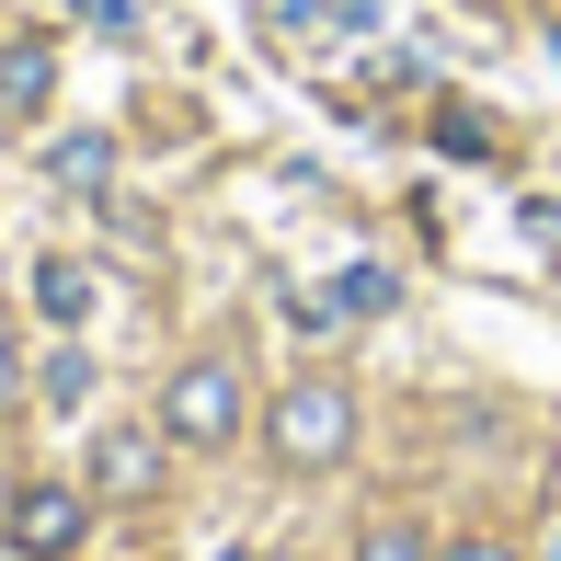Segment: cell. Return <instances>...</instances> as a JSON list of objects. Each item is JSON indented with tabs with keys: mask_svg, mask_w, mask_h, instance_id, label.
Returning a JSON list of instances; mask_svg holds the SVG:
<instances>
[{
	"mask_svg": "<svg viewBox=\"0 0 561 561\" xmlns=\"http://www.w3.org/2000/svg\"><path fill=\"white\" fill-rule=\"evenodd\" d=\"M264 447L287 458V470H333V458L355 447V390H344V378H298V390H275Z\"/></svg>",
	"mask_w": 561,
	"mask_h": 561,
	"instance_id": "cell-1",
	"label": "cell"
},
{
	"mask_svg": "<svg viewBox=\"0 0 561 561\" xmlns=\"http://www.w3.org/2000/svg\"><path fill=\"white\" fill-rule=\"evenodd\" d=\"M161 436H172V447H229V436H241V367H229V355L172 367V390H161Z\"/></svg>",
	"mask_w": 561,
	"mask_h": 561,
	"instance_id": "cell-2",
	"label": "cell"
},
{
	"mask_svg": "<svg viewBox=\"0 0 561 561\" xmlns=\"http://www.w3.org/2000/svg\"><path fill=\"white\" fill-rule=\"evenodd\" d=\"M81 516H92V504L69 493V481H23L12 516H0V539H12L23 561H58V550H81Z\"/></svg>",
	"mask_w": 561,
	"mask_h": 561,
	"instance_id": "cell-3",
	"label": "cell"
},
{
	"mask_svg": "<svg viewBox=\"0 0 561 561\" xmlns=\"http://www.w3.org/2000/svg\"><path fill=\"white\" fill-rule=\"evenodd\" d=\"M92 493L149 504V493H161V436H149V424H115V436H92Z\"/></svg>",
	"mask_w": 561,
	"mask_h": 561,
	"instance_id": "cell-4",
	"label": "cell"
},
{
	"mask_svg": "<svg viewBox=\"0 0 561 561\" xmlns=\"http://www.w3.org/2000/svg\"><path fill=\"white\" fill-rule=\"evenodd\" d=\"M46 92H58V46L46 35H0V115H46Z\"/></svg>",
	"mask_w": 561,
	"mask_h": 561,
	"instance_id": "cell-5",
	"label": "cell"
},
{
	"mask_svg": "<svg viewBox=\"0 0 561 561\" xmlns=\"http://www.w3.org/2000/svg\"><path fill=\"white\" fill-rule=\"evenodd\" d=\"M378 0H287V35L298 46H333V35H367Z\"/></svg>",
	"mask_w": 561,
	"mask_h": 561,
	"instance_id": "cell-6",
	"label": "cell"
},
{
	"mask_svg": "<svg viewBox=\"0 0 561 561\" xmlns=\"http://www.w3.org/2000/svg\"><path fill=\"white\" fill-rule=\"evenodd\" d=\"M35 310H46V321H81V310H92V275L69 264V252H46V264H35Z\"/></svg>",
	"mask_w": 561,
	"mask_h": 561,
	"instance_id": "cell-7",
	"label": "cell"
},
{
	"mask_svg": "<svg viewBox=\"0 0 561 561\" xmlns=\"http://www.w3.org/2000/svg\"><path fill=\"white\" fill-rule=\"evenodd\" d=\"M321 310H344V321H378V310H390V275H378V264H344Z\"/></svg>",
	"mask_w": 561,
	"mask_h": 561,
	"instance_id": "cell-8",
	"label": "cell"
},
{
	"mask_svg": "<svg viewBox=\"0 0 561 561\" xmlns=\"http://www.w3.org/2000/svg\"><path fill=\"white\" fill-rule=\"evenodd\" d=\"M46 172H58V184H115V138H58V161H46Z\"/></svg>",
	"mask_w": 561,
	"mask_h": 561,
	"instance_id": "cell-9",
	"label": "cell"
},
{
	"mask_svg": "<svg viewBox=\"0 0 561 561\" xmlns=\"http://www.w3.org/2000/svg\"><path fill=\"white\" fill-rule=\"evenodd\" d=\"M436 149H447V161H493V126H481V115H447V104H436Z\"/></svg>",
	"mask_w": 561,
	"mask_h": 561,
	"instance_id": "cell-10",
	"label": "cell"
},
{
	"mask_svg": "<svg viewBox=\"0 0 561 561\" xmlns=\"http://www.w3.org/2000/svg\"><path fill=\"white\" fill-rule=\"evenodd\" d=\"M81 390H92V355H81V344L46 355V401H58V413H81Z\"/></svg>",
	"mask_w": 561,
	"mask_h": 561,
	"instance_id": "cell-11",
	"label": "cell"
},
{
	"mask_svg": "<svg viewBox=\"0 0 561 561\" xmlns=\"http://www.w3.org/2000/svg\"><path fill=\"white\" fill-rule=\"evenodd\" d=\"M355 561H436V550H424V527H378V539L355 550Z\"/></svg>",
	"mask_w": 561,
	"mask_h": 561,
	"instance_id": "cell-12",
	"label": "cell"
},
{
	"mask_svg": "<svg viewBox=\"0 0 561 561\" xmlns=\"http://www.w3.org/2000/svg\"><path fill=\"white\" fill-rule=\"evenodd\" d=\"M81 23L92 35H138V0H81Z\"/></svg>",
	"mask_w": 561,
	"mask_h": 561,
	"instance_id": "cell-13",
	"label": "cell"
},
{
	"mask_svg": "<svg viewBox=\"0 0 561 561\" xmlns=\"http://www.w3.org/2000/svg\"><path fill=\"white\" fill-rule=\"evenodd\" d=\"M23 401V355H12V321H0V413Z\"/></svg>",
	"mask_w": 561,
	"mask_h": 561,
	"instance_id": "cell-14",
	"label": "cell"
},
{
	"mask_svg": "<svg viewBox=\"0 0 561 561\" xmlns=\"http://www.w3.org/2000/svg\"><path fill=\"white\" fill-rule=\"evenodd\" d=\"M436 561H516L504 539H458V550H436Z\"/></svg>",
	"mask_w": 561,
	"mask_h": 561,
	"instance_id": "cell-15",
	"label": "cell"
},
{
	"mask_svg": "<svg viewBox=\"0 0 561 561\" xmlns=\"http://www.w3.org/2000/svg\"><path fill=\"white\" fill-rule=\"evenodd\" d=\"M218 561H252V550H218Z\"/></svg>",
	"mask_w": 561,
	"mask_h": 561,
	"instance_id": "cell-16",
	"label": "cell"
},
{
	"mask_svg": "<svg viewBox=\"0 0 561 561\" xmlns=\"http://www.w3.org/2000/svg\"><path fill=\"white\" fill-rule=\"evenodd\" d=\"M550 561H561V539H550Z\"/></svg>",
	"mask_w": 561,
	"mask_h": 561,
	"instance_id": "cell-17",
	"label": "cell"
},
{
	"mask_svg": "<svg viewBox=\"0 0 561 561\" xmlns=\"http://www.w3.org/2000/svg\"><path fill=\"white\" fill-rule=\"evenodd\" d=\"M550 46H561V35H550Z\"/></svg>",
	"mask_w": 561,
	"mask_h": 561,
	"instance_id": "cell-18",
	"label": "cell"
}]
</instances>
